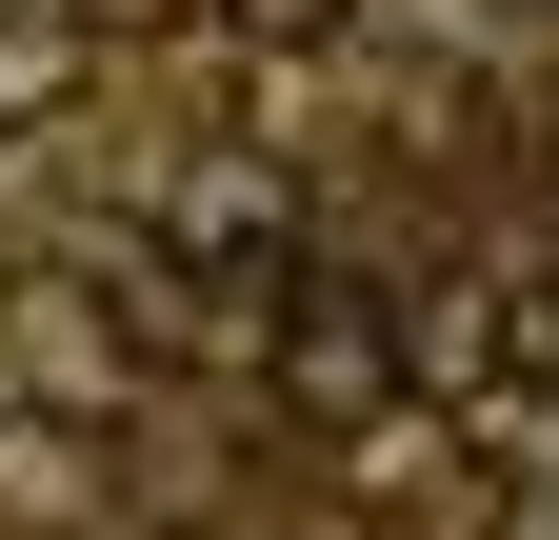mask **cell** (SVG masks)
I'll return each mask as SVG.
<instances>
[{
  "label": "cell",
  "instance_id": "6da1fadb",
  "mask_svg": "<svg viewBox=\"0 0 559 540\" xmlns=\"http://www.w3.org/2000/svg\"><path fill=\"white\" fill-rule=\"evenodd\" d=\"M260 380L300 400V421L360 441L380 400H400V301H380V281H340V260H280V301H260Z\"/></svg>",
  "mask_w": 559,
  "mask_h": 540
},
{
  "label": "cell",
  "instance_id": "7a4b0ae2",
  "mask_svg": "<svg viewBox=\"0 0 559 540\" xmlns=\"http://www.w3.org/2000/svg\"><path fill=\"white\" fill-rule=\"evenodd\" d=\"M0 341H21L40 421H120V400H140V361H120V320H100L81 260H0Z\"/></svg>",
  "mask_w": 559,
  "mask_h": 540
},
{
  "label": "cell",
  "instance_id": "3957f363",
  "mask_svg": "<svg viewBox=\"0 0 559 540\" xmlns=\"http://www.w3.org/2000/svg\"><path fill=\"white\" fill-rule=\"evenodd\" d=\"M280 221H300V200H280V161H180V200H160L180 260H280Z\"/></svg>",
  "mask_w": 559,
  "mask_h": 540
},
{
  "label": "cell",
  "instance_id": "277c9868",
  "mask_svg": "<svg viewBox=\"0 0 559 540\" xmlns=\"http://www.w3.org/2000/svg\"><path fill=\"white\" fill-rule=\"evenodd\" d=\"M0 520H100V460H81V421H40V400H0Z\"/></svg>",
  "mask_w": 559,
  "mask_h": 540
},
{
  "label": "cell",
  "instance_id": "5b68a950",
  "mask_svg": "<svg viewBox=\"0 0 559 540\" xmlns=\"http://www.w3.org/2000/svg\"><path fill=\"white\" fill-rule=\"evenodd\" d=\"M81 60H100V40L60 21V0H21V21H0V141H40V120L81 101Z\"/></svg>",
  "mask_w": 559,
  "mask_h": 540
},
{
  "label": "cell",
  "instance_id": "8992f818",
  "mask_svg": "<svg viewBox=\"0 0 559 540\" xmlns=\"http://www.w3.org/2000/svg\"><path fill=\"white\" fill-rule=\"evenodd\" d=\"M200 21H240V40H260V60H320V40H340V21H360V0H200Z\"/></svg>",
  "mask_w": 559,
  "mask_h": 540
},
{
  "label": "cell",
  "instance_id": "52a82bcc",
  "mask_svg": "<svg viewBox=\"0 0 559 540\" xmlns=\"http://www.w3.org/2000/svg\"><path fill=\"white\" fill-rule=\"evenodd\" d=\"M60 21H81V40H180L200 0H60Z\"/></svg>",
  "mask_w": 559,
  "mask_h": 540
},
{
  "label": "cell",
  "instance_id": "ba28073f",
  "mask_svg": "<svg viewBox=\"0 0 559 540\" xmlns=\"http://www.w3.org/2000/svg\"><path fill=\"white\" fill-rule=\"evenodd\" d=\"M520 540H559V520H520Z\"/></svg>",
  "mask_w": 559,
  "mask_h": 540
}]
</instances>
